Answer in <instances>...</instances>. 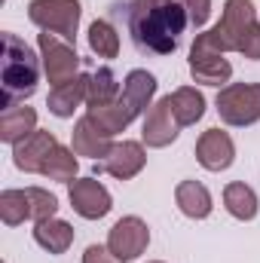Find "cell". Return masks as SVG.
Here are the masks:
<instances>
[{"label": "cell", "mask_w": 260, "mask_h": 263, "mask_svg": "<svg viewBox=\"0 0 260 263\" xmlns=\"http://www.w3.org/2000/svg\"><path fill=\"white\" fill-rule=\"evenodd\" d=\"M129 34L141 52L172 55L187 28V9L181 0H132L129 6Z\"/></svg>", "instance_id": "1"}, {"label": "cell", "mask_w": 260, "mask_h": 263, "mask_svg": "<svg viewBox=\"0 0 260 263\" xmlns=\"http://www.w3.org/2000/svg\"><path fill=\"white\" fill-rule=\"evenodd\" d=\"M3 59H0V92H3V110L15 107V101H25L37 92L40 83V67L43 62L34 55V49L15 37L3 34Z\"/></svg>", "instance_id": "2"}, {"label": "cell", "mask_w": 260, "mask_h": 263, "mask_svg": "<svg viewBox=\"0 0 260 263\" xmlns=\"http://www.w3.org/2000/svg\"><path fill=\"white\" fill-rule=\"evenodd\" d=\"M217 117L227 126L245 129L260 123V83H227L217 92Z\"/></svg>", "instance_id": "3"}, {"label": "cell", "mask_w": 260, "mask_h": 263, "mask_svg": "<svg viewBox=\"0 0 260 263\" xmlns=\"http://www.w3.org/2000/svg\"><path fill=\"white\" fill-rule=\"evenodd\" d=\"M254 25H257V9H254L251 0H227L224 15L214 28H208V37L220 52H239L245 34Z\"/></svg>", "instance_id": "4"}, {"label": "cell", "mask_w": 260, "mask_h": 263, "mask_svg": "<svg viewBox=\"0 0 260 263\" xmlns=\"http://www.w3.org/2000/svg\"><path fill=\"white\" fill-rule=\"evenodd\" d=\"M80 15H83L80 0H31L28 3V18L40 31L55 34L67 43H73V37H77Z\"/></svg>", "instance_id": "5"}, {"label": "cell", "mask_w": 260, "mask_h": 263, "mask_svg": "<svg viewBox=\"0 0 260 263\" xmlns=\"http://www.w3.org/2000/svg\"><path fill=\"white\" fill-rule=\"evenodd\" d=\"M37 46H40V62H43V73H46V80L52 83V89L55 86H65L70 80H77L80 73V55H77V49L62 40V37H55V34H40L37 37Z\"/></svg>", "instance_id": "6"}, {"label": "cell", "mask_w": 260, "mask_h": 263, "mask_svg": "<svg viewBox=\"0 0 260 263\" xmlns=\"http://www.w3.org/2000/svg\"><path fill=\"white\" fill-rule=\"evenodd\" d=\"M190 73H193L196 83L202 86H227L230 77H233V65L224 59V52L211 43L208 31L199 34L190 46Z\"/></svg>", "instance_id": "7"}, {"label": "cell", "mask_w": 260, "mask_h": 263, "mask_svg": "<svg viewBox=\"0 0 260 263\" xmlns=\"http://www.w3.org/2000/svg\"><path fill=\"white\" fill-rule=\"evenodd\" d=\"M147 245H150V227H147L141 217H135V214L120 217V220L110 227V233H107V248H110L123 263L141 257V254L147 251Z\"/></svg>", "instance_id": "8"}, {"label": "cell", "mask_w": 260, "mask_h": 263, "mask_svg": "<svg viewBox=\"0 0 260 263\" xmlns=\"http://www.w3.org/2000/svg\"><path fill=\"white\" fill-rule=\"evenodd\" d=\"M67 196H70V208H73L80 217H86V220H101V217H107L110 208H114V199L107 193V187H104L101 181H95V175H92V178H77V181H70Z\"/></svg>", "instance_id": "9"}, {"label": "cell", "mask_w": 260, "mask_h": 263, "mask_svg": "<svg viewBox=\"0 0 260 263\" xmlns=\"http://www.w3.org/2000/svg\"><path fill=\"white\" fill-rule=\"evenodd\" d=\"M144 165H147L144 144L141 141H120V144H114V150L101 162H95V175L107 172L117 181H132L135 175L144 172Z\"/></svg>", "instance_id": "10"}, {"label": "cell", "mask_w": 260, "mask_h": 263, "mask_svg": "<svg viewBox=\"0 0 260 263\" xmlns=\"http://www.w3.org/2000/svg\"><path fill=\"white\" fill-rule=\"evenodd\" d=\"M196 159L205 172H227L236 162V144L227 132L205 129L196 141Z\"/></svg>", "instance_id": "11"}, {"label": "cell", "mask_w": 260, "mask_h": 263, "mask_svg": "<svg viewBox=\"0 0 260 263\" xmlns=\"http://www.w3.org/2000/svg\"><path fill=\"white\" fill-rule=\"evenodd\" d=\"M178 120H175V114H172V101H169V95L165 98H159L150 110H147V117H144V129H141V141L147 144V147H153V150H159V147H169L175 138H178Z\"/></svg>", "instance_id": "12"}, {"label": "cell", "mask_w": 260, "mask_h": 263, "mask_svg": "<svg viewBox=\"0 0 260 263\" xmlns=\"http://www.w3.org/2000/svg\"><path fill=\"white\" fill-rule=\"evenodd\" d=\"M55 147H59V141H55V135H52V132L37 129L31 138L18 141V144L12 147V162H15V168H18V172L37 175V172H43V162H46V156H49Z\"/></svg>", "instance_id": "13"}, {"label": "cell", "mask_w": 260, "mask_h": 263, "mask_svg": "<svg viewBox=\"0 0 260 263\" xmlns=\"http://www.w3.org/2000/svg\"><path fill=\"white\" fill-rule=\"evenodd\" d=\"M70 147L77 156H92V159H104L114 150V138L104 135L89 117L77 120V126L70 132Z\"/></svg>", "instance_id": "14"}, {"label": "cell", "mask_w": 260, "mask_h": 263, "mask_svg": "<svg viewBox=\"0 0 260 263\" xmlns=\"http://www.w3.org/2000/svg\"><path fill=\"white\" fill-rule=\"evenodd\" d=\"M37 132V110L28 107V104H15V107H6L0 114V141L3 144H18L25 138H31Z\"/></svg>", "instance_id": "15"}, {"label": "cell", "mask_w": 260, "mask_h": 263, "mask_svg": "<svg viewBox=\"0 0 260 263\" xmlns=\"http://www.w3.org/2000/svg\"><path fill=\"white\" fill-rule=\"evenodd\" d=\"M153 95H156V77L153 73H147V70H141V67H135L129 70V77H126V83H123V101L129 104V110L135 117H141L144 110H150L153 104Z\"/></svg>", "instance_id": "16"}, {"label": "cell", "mask_w": 260, "mask_h": 263, "mask_svg": "<svg viewBox=\"0 0 260 263\" xmlns=\"http://www.w3.org/2000/svg\"><path fill=\"white\" fill-rule=\"evenodd\" d=\"M86 86H89V73H80L77 80H70L65 86H55V89L49 92V98H46L49 114L59 117V120L73 117V110L86 101Z\"/></svg>", "instance_id": "17"}, {"label": "cell", "mask_w": 260, "mask_h": 263, "mask_svg": "<svg viewBox=\"0 0 260 263\" xmlns=\"http://www.w3.org/2000/svg\"><path fill=\"white\" fill-rule=\"evenodd\" d=\"M175 202H178V208H181L187 217H193V220H205V217L211 214V208H214L208 187L199 184V181H181V184L175 187Z\"/></svg>", "instance_id": "18"}, {"label": "cell", "mask_w": 260, "mask_h": 263, "mask_svg": "<svg viewBox=\"0 0 260 263\" xmlns=\"http://www.w3.org/2000/svg\"><path fill=\"white\" fill-rule=\"evenodd\" d=\"M34 242L49 254H65L73 245V227L67 220H59V217L40 220V223H34Z\"/></svg>", "instance_id": "19"}, {"label": "cell", "mask_w": 260, "mask_h": 263, "mask_svg": "<svg viewBox=\"0 0 260 263\" xmlns=\"http://www.w3.org/2000/svg\"><path fill=\"white\" fill-rule=\"evenodd\" d=\"M98 129L104 132V135H110V138H117L120 132H126L132 126V120H135V114L129 110V104L123 101V98H117L114 104H101V107H89V114H86Z\"/></svg>", "instance_id": "20"}, {"label": "cell", "mask_w": 260, "mask_h": 263, "mask_svg": "<svg viewBox=\"0 0 260 263\" xmlns=\"http://www.w3.org/2000/svg\"><path fill=\"white\" fill-rule=\"evenodd\" d=\"M172 101V114L178 120V126H193L205 117V95L196 86H181L169 95Z\"/></svg>", "instance_id": "21"}, {"label": "cell", "mask_w": 260, "mask_h": 263, "mask_svg": "<svg viewBox=\"0 0 260 263\" xmlns=\"http://www.w3.org/2000/svg\"><path fill=\"white\" fill-rule=\"evenodd\" d=\"M224 205H227V211L236 220H254L260 211L257 193L248 184H242V181H233V184L224 187Z\"/></svg>", "instance_id": "22"}, {"label": "cell", "mask_w": 260, "mask_h": 263, "mask_svg": "<svg viewBox=\"0 0 260 263\" xmlns=\"http://www.w3.org/2000/svg\"><path fill=\"white\" fill-rule=\"evenodd\" d=\"M120 83L114 77L110 67H98L89 73V86H86V104L89 107H101V104H114L120 98Z\"/></svg>", "instance_id": "23"}, {"label": "cell", "mask_w": 260, "mask_h": 263, "mask_svg": "<svg viewBox=\"0 0 260 263\" xmlns=\"http://www.w3.org/2000/svg\"><path fill=\"white\" fill-rule=\"evenodd\" d=\"M40 175H46L49 181H59V184L77 181V153H73V147H62V144H59V147L46 156Z\"/></svg>", "instance_id": "24"}, {"label": "cell", "mask_w": 260, "mask_h": 263, "mask_svg": "<svg viewBox=\"0 0 260 263\" xmlns=\"http://www.w3.org/2000/svg\"><path fill=\"white\" fill-rule=\"evenodd\" d=\"M89 49L98 55V59H117L120 55V34L110 22L104 18H95L89 25Z\"/></svg>", "instance_id": "25"}, {"label": "cell", "mask_w": 260, "mask_h": 263, "mask_svg": "<svg viewBox=\"0 0 260 263\" xmlns=\"http://www.w3.org/2000/svg\"><path fill=\"white\" fill-rule=\"evenodd\" d=\"M0 220L6 227H18V223L31 220L28 190H3L0 193Z\"/></svg>", "instance_id": "26"}, {"label": "cell", "mask_w": 260, "mask_h": 263, "mask_svg": "<svg viewBox=\"0 0 260 263\" xmlns=\"http://www.w3.org/2000/svg\"><path fill=\"white\" fill-rule=\"evenodd\" d=\"M28 202H31V220L34 223L49 220L59 211V199L52 196L49 190H43V187H28Z\"/></svg>", "instance_id": "27"}, {"label": "cell", "mask_w": 260, "mask_h": 263, "mask_svg": "<svg viewBox=\"0 0 260 263\" xmlns=\"http://www.w3.org/2000/svg\"><path fill=\"white\" fill-rule=\"evenodd\" d=\"M181 6L187 9V18L196 28H202L211 15V0H181Z\"/></svg>", "instance_id": "28"}, {"label": "cell", "mask_w": 260, "mask_h": 263, "mask_svg": "<svg viewBox=\"0 0 260 263\" xmlns=\"http://www.w3.org/2000/svg\"><path fill=\"white\" fill-rule=\"evenodd\" d=\"M239 52H242L245 59H251V62H260V22L248 31V34H245V40H242Z\"/></svg>", "instance_id": "29"}, {"label": "cell", "mask_w": 260, "mask_h": 263, "mask_svg": "<svg viewBox=\"0 0 260 263\" xmlns=\"http://www.w3.org/2000/svg\"><path fill=\"white\" fill-rule=\"evenodd\" d=\"M83 263H123L107 245H89L83 251Z\"/></svg>", "instance_id": "30"}, {"label": "cell", "mask_w": 260, "mask_h": 263, "mask_svg": "<svg viewBox=\"0 0 260 263\" xmlns=\"http://www.w3.org/2000/svg\"><path fill=\"white\" fill-rule=\"evenodd\" d=\"M150 263H162V260H150Z\"/></svg>", "instance_id": "31"}]
</instances>
